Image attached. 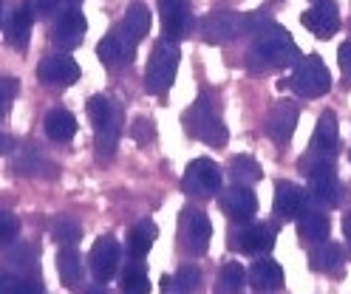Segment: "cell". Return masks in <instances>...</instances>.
I'll return each instance as SVG.
<instances>
[{
	"label": "cell",
	"instance_id": "8d00e7d4",
	"mask_svg": "<svg viewBox=\"0 0 351 294\" xmlns=\"http://www.w3.org/2000/svg\"><path fill=\"white\" fill-rule=\"evenodd\" d=\"M17 94H20V82L14 77H3V79H0V99L12 102Z\"/></svg>",
	"mask_w": 351,
	"mask_h": 294
},
{
	"label": "cell",
	"instance_id": "2e32d148",
	"mask_svg": "<svg viewBox=\"0 0 351 294\" xmlns=\"http://www.w3.org/2000/svg\"><path fill=\"white\" fill-rule=\"evenodd\" d=\"M306 173H309V193L317 204H326V207L337 204V173L332 162H317Z\"/></svg>",
	"mask_w": 351,
	"mask_h": 294
},
{
	"label": "cell",
	"instance_id": "ab89813d",
	"mask_svg": "<svg viewBox=\"0 0 351 294\" xmlns=\"http://www.w3.org/2000/svg\"><path fill=\"white\" fill-rule=\"evenodd\" d=\"M340 68H343L346 77H351V40H346L340 45Z\"/></svg>",
	"mask_w": 351,
	"mask_h": 294
},
{
	"label": "cell",
	"instance_id": "74e56055",
	"mask_svg": "<svg viewBox=\"0 0 351 294\" xmlns=\"http://www.w3.org/2000/svg\"><path fill=\"white\" fill-rule=\"evenodd\" d=\"M134 139H136V142H150V139H153V125H150V119H136V122H134Z\"/></svg>",
	"mask_w": 351,
	"mask_h": 294
},
{
	"label": "cell",
	"instance_id": "60d3db41",
	"mask_svg": "<svg viewBox=\"0 0 351 294\" xmlns=\"http://www.w3.org/2000/svg\"><path fill=\"white\" fill-rule=\"evenodd\" d=\"M57 6H60V0H34V12H40L43 17L57 12Z\"/></svg>",
	"mask_w": 351,
	"mask_h": 294
},
{
	"label": "cell",
	"instance_id": "4dcf8cb0",
	"mask_svg": "<svg viewBox=\"0 0 351 294\" xmlns=\"http://www.w3.org/2000/svg\"><path fill=\"white\" fill-rule=\"evenodd\" d=\"M199 283H202V271L195 266H182L176 275L162 278V289H176V291H184V294L193 291Z\"/></svg>",
	"mask_w": 351,
	"mask_h": 294
},
{
	"label": "cell",
	"instance_id": "bcb514c9",
	"mask_svg": "<svg viewBox=\"0 0 351 294\" xmlns=\"http://www.w3.org/2000/svg\"><path fill=\"white\" fill-rule=\"evenodd\" d=\"M261 294H263V291H261Z\"/></svg>",
	"mask_w": 351,
	"mask_h": 294
},
{
	"label": "cell",
	"instance_id": "ba28073f",
	"mask_svg": "<svg viewBox=\"0 0 351 294\" xmlns=\"http://www.w3.org/2000/svg\"><path fill=\"white\" fill-rule=\"evenodd\" d=\"M230 246H235L244 255H267L275 246V226L272 223H247L235 230L230 238Z\"/></svg>",
	"mask_w": 351,
	"mask_h": 294
},
{
	"label": "cell",
	"instance_id": "603a6c76",
	"mask_svg": "<svg viewBox=\"0 0 351 294\" xmlns=\"http://www.w3.org/2000/svg\"><path fill=\"white\" fill-rule=\"evenodd\" d=\"M150 32V9L145 3H134L128 12H125V20H122V34L130 40V42H139L145 40Z\"/></svg>",
	"mask_w": 351,
	"mask_h": 294
},
{
	"label": "cell",
	"instance_id": "3957f363",
	"mask_svg": "<svg viewBox=\"0 0 351 294\" xmlns=\"http://www.w3.org/2000/svg\"><path fill=\"white\" fill-rule=\"evenodd\" d=\"M179 45L173 40H159L153 45L147 68H145V88L147 94H165L173 85L176 71H179Z\"/></svg>",
	"mask_w": 351,
	"mask_h": 294
},
{
	"label": "cell",
	"instance_id": "ee69618b",
	"mask_svg": "<svg viewBox=\"0 0 351 294\" xmlns=\"http://www.w3.org/2000/svg\"><path fill=\"white\" fill-rule=\"evenodd\" d=\"M9 105H12V102H3V99H0V117H6V113H9Z\"/></svg>",
	"mask_w": 351,
	"mask_h": 294
},
{
	"label": "cell",
	"instance_id": "e0dca14e",
	"mask_svg": "<svg viewBox=\"0 0 351 294\" xmlns=\"http://www.w3.org/2000/svg\"><path fill=\"white\" fill-rule=\"evenodd\" d=\"M295 125H298V105L295 102H278L267 117V133L278 145H287L292 139Z\"/></svg>",
	"mask_w": 351,
	"mask_h": 294
},
{
	"label": "cell",
	"instance_id": "f546056e",
	"mask_svg": "<svg viewBox=\"0 0 351 294\" xmlns=\"http://www.w3.org/2000/svg\"><path fill=\"white\" fill-rule=\"evenodd\" d=\"M117 139H119V110L114 108L111 119H108L105 125L97 127V147H99V156H111L117 150Z\"/></svg>",
	"mask_w": 351,
	"mask_h": 294
},
{
	"label": "cell",
	"instance_id": "4fadbf2b",
	"mask_svg": "<svg viewBox=\"0 0 351 294\" xmlns=\"http://www.w3.org/2000/svg\"><path fill=\"white\" fill-rule=\"evenodd\" d=\"M309 207V193L303 187L292 184V181H280L275 187V215L280 221H295L300 212Z\"/></svg>",
	"mask_w": 351,
	"mask_h": 294
},
{
	"label": "cell",
	"instance_id": "44dd1931",
	"mask_svg": "<svg viewBox=\"0 0 351 294\" xmlns=\"http://www.w3.org/2000/svg\"><path fill=\"white\" fill-rule=\"evenodd\" d=\"M298 235L309 243H320L328 238V215L315 210V207H306L298 218Z\"/></svg>",
	"mask_w": 351,
	"mask_h": 294
},
{
	"label": "cell",
	"instance_id": "ffe728a7",
	"mask_svg": "<svg viewBox=\"0 0 351 294\" xmlns=\"http://www.w3.org/2000/svg\"><path fill=\"white\" fill-rule=\"evenodd\" d=\"M130 54H134V42H130L125 34H108L99 40L97 45V57L108 65V68H119L130 60Z\"/></svg>",
	"mask_w": 351,
	"mask_h": 294
},
{
	"label": "cell",
	"instance_id": "484cf974",
	"mask_svg": "<svg viewBox=\"0 0 351 294\" xmlns=\"http://www.w3.org/2000/svg\"><path fill=\"white\" fill-rule=\"evenodd\" d=\"M309 266L315 271H337L343 266V249L332 241H320L309 255Z\"/></svg>",
	"mask_w": 351,
	"mask_h": 294
},
{
	"label": "cell",
	"instance_id": "d6a6232c",
	"mask_svg": "<svg viewBox=\"0 0 351 294\" xmlns=\"http://www.w3.org/2000/svg\"><path fill=\"white\" fill-rule=\"evenodd\" d=\"M51 238L57 241V243H62V246H74L80 238H82V230H80V223L77 221H69V218H57L54 223H51Z\"/></svg>",
	"mask_w": 351,
	"mask_h": 294
},
{
	"label": "cell",
	"instance_id": "f1b7e54d",
	"mask_svg": "<svg viewBox=\"0 0 351 294\" xmlns=\"http://www.w3.org/2000/svg\"><path fill=\"white\" fill-rule=\"evenodd\" d=\"M244 283H247L244 266H241V263H227V266H221V271H218L215 291L218 294H241Z\"/></svg>",
	"mask_w": 351,
	"mask_h": 294
},
{
	"label": "cell",
	"instance_id": "ac0fdd59",
	"mask_svg": "<svg viewBox=\"0 0 351 294\" xmlns=\"http://www.w3.org/2000/svg\"><path fill=\"white\" fill-rule=\"evenodd\" d=\"M82 37H85V17L77 9L62 12L54 23V42L60 45V49L71 51L82 42Z\"/></svg>",
	"mask_w": 351,
	"mask_h": 294
},
{
	"label": "cell",
	"instance_id": "5b68a950",
	"mask_svg": "<svg viewBox=\"0 0 351 294\" xmlns=\"http://www.w3.org/2000/svg\"><path fill=\"white\" fill-rule=\"evenodd\" d=\"M179 235H182V246L187 249L190 255H204L207 249H210V238H213L210 218L202 210H195V207L182 210Z\"/></svg>",
	"mask_w": 351,
	"mask_h": 294
},
{
	"label": "cell",
	"instance_id": "d590c367",
	"mask_svg": "<svg viewBox=\"0 0 351 294\" xmlns=\"http://www.w3.org/2000/svg\"><path fill=\"white\" fill-rule=\"evenodd\" d=\"M14 167H17V173H34V170L43 167V162H40V158H37L32 150H23V153H17Z\"/></svg>",
	"mask_w": 351,
	"mask_h": 294
},
{
	"label": "cell",
	"instance_id": "e575fe53",
	"mask_svg": "<svg viewBox=\"0 0 351 294\" xmlns=\"http://www.w3.org/2000/svg\"><path fill=\"white\" fill-rule=\"evenodd\" d=\"M20 232V221L12 212H0V246H9Z\"/></svg>",
	"mask_w": 351,
	"mask_h": 294
},
{
	"label": "cell",
	"instance_id": "d4e9b609",
	"mask_svg": "<svg viewBox=\"0 0 351 294\" xmlns=\"http://www.w3.org/2000/svg\"><path fill=\"white\" fill-rule=\"evenodd\" d=\"M156 235H159L156 223L153 221H139L136 226H130L128 230V252L134 258H145L150 252L153 241H156Z\"/></svg>",
	"mask_w": 351,
	"mask_h": 294
},
{
	"label": "cell",
	"instance_id": "7a4b0ae2",
	"mask_svg": "<svg viewBox=\"0 0 351 294\" xmlns=\"http://www.w3.org/2000/svg\"><path fill=\"white\" fill-rule=\"evenodd\" d=\"M184 130L193 136V139H199L210 147H224L230 133H227V125L221 122V117L213 110L210 99L202 97L190 105V110L184 113Z\"/></svg>",
	"mask_w": 351,
	"mask_h": 294
},
{
	"label": "cell",
	"instance_id": "8992f818",
	"mask_svg": "<svg viewBox=\"0 0 351 294\" xmlns=\"http://www.w3.org/2000/svg\"><path fill=\"white\" fill-rule=\"evenodd\" d=\"M182 187L190 195H213L221 190V170L213 158H193L184 170Z\"/></svg>",
	"mask_w": 351,
	"mask_h": 294
},
{
	"label": "cell",
	"instance_id": "277c9868",
	"mask_svg": "<svg viewBox=\"0 0 351 294\" xmlns=\"http://www.w3.org/2000/svg\"><path fill=\"white\" fill-rule=\"evenodd\" d=\"M298 97L303 99H315V97H323L328 88H332V77H328V68L320 57L309 54V57H300L295 62V71L287 82Z\"/></svg>",
	"mask_w": 351,
	"mask_h": 294
},
{
	"label": "cell",
	"instance_id": "8fae6325",
	"mask_svg": "<svg viewBox=\"0 0 351 294\" xmlns=\"http://www.w3.org/2000/svg\"><path fill=\"white\" fill-rule=\"evenodd\" d=\"M119 258H122L119 243H117L111 235H102V238L94 243V249H91V271H94V278H97L99 283H108V280L117 275Z\"/></svg>",
	"mask_w": 351,
	"mask_h": 294
},
{
	"label": "cell",
	"instance_id": "f35d334b",
	"mask_svg": "<svg viewBox=\"0 0 351 294\" xmlns=\"http://www.w3.org/2000/svg\"><path fill=\"white\" fill-rule=\"evenodd\" d=\"M6 294H40V289L29 280H9V289Z\"/></svg>",
	"mask_w": 351,
	"mask_h": 294
},
{
	"label": "cell",
	"instance_id": "f6af8a7d",
	"mask_svg": "<svg viewBox=\"0 0 351 294\" xmlns=\"http://www.w3.org/2000/svg\"><path fill=\"white\" fill-rule=\"evenodd\" d=\"M85 294H105V289H99V286H97V289H88Z\"/></svg>",
	"mask_w": 351,
	"mask_h": 294
},
{
	"label": "cell",
	"instance_id": "52a82bcc",
	"mask_svg": "<svg viewBox=\"0 0 351 294\" xmlns=\"http://www.w3.org/2000/svg\"><path fill=\"white\" fill-rule=\"evenodd\" d=\"M244 29H247V17L238 12H227V9L213 12L202 20V37L213 45L235 40L238 34H244Z\"/></svg>",
	"mask_w": 351,
	"mask_h": 294
},
{
	"label": "cell",
	"instance_id": "4316f807",
	"mask_svg": "<svg viewBox=\"0 0 351 294\" xmlns=\"http://www.w3.org/2000/svg\"><path fill=\"white\" fill-rule=\"evenodd\" d=\"M57 271H60V280L65 286H77L82 280V260H80L74 246H62L60 249V255H57Z\"/></svg>",
	"mask_w": 351,
	"mask_h": 294
},
{
	"label": "cell",
	"instance_id": "1f68e13d",
	"mask_svg": "<svg viewBox=\"0 0 351 294\" xmlns=\"http://www.w3.org/2000/svg\"><path fill=\"white\" fill-rule=\"evenodd\" d=\"M122 291L125 294H150V280L142 263H130L122 271Z\"/></svg>",
	"mask_w": 351,
	"mask_h": 294
},
{
	"label": "cell",
	"instance_id": "6da1fadb",
	"mask_svg": "<svg viewBox=\"0 0 351 294\" xmlns=\"http://www.w3.org/2000/svg\"><path fill=\"white\" fill-rule=\"evenodd\" d=\"M255 45H252V57L267 65V68H287V65H295L300 60V51L295 40L289 37V32L283 26H263L261 32H255Z\"/></svg>",
	"mask_w": 351,
	"mask_h": 294
},
{
	"label": "cell",
	"instance_id": "9c48e42d",
	"mask_svg": "<svg viewBox=\"0 0 351 294\" xmlns=\"http://www.w3.org/2000/svg\"><path fill=\"white\" fill-rule=\"evenodd\" d=\"M218 207H221L232 221L247 223L258 212V198L247 184H232V187H227L221 195H218Z\"/></svg>",
	"mask_w": 351,
	"mask_h": 294
},
{
	"label": "cell",
	"instance_id": "83f0119b",
	"mask_svg": "<svg viewBox=\"0 0 351 294\" xmlns=\"http://www.w3.org/2000/svg\"><path fill=\"white\" fill-rule=\"evenodd\" d=\"M261 164L255 162V158L250 156H232L230 158V178L235 181V184H255V181H261Z\"/></svg>",
	"mask_w": 351,
	"mask_h": 294
},
{
	"label": "cell",
	"instance_id": "30bf717a",
	"mask_svg": "<svg viewBox=\"0 0 351 294\" xmlns=\"http://www.w3.org/2000/svg\"><path fill=\"white\" fill-rule=\"evenodd\" d=\"M300 23H303V26L309 29L315 37L328 40L332 34L340 32V12H337V6L332 3V0H317L312 9H306V12L300 14Z\"/></svg>",
	"mask_w": 351,
	"mask_h": 294
},
{
	"label": "cell",
	"instance_id": "d6986e66",
	"mask_svg": "<svg viewBox=\"0 0 351 294\" xmlns=\"http://www.w3.org/2000/svg\"><path fill=\"white\" fill-rule=\"evenodd\" d=\"M250 286L255 291H263V294H269V291H278L283 289V269L269 260V258H261L250 266Z\"/></svg>",
	"mask_w": 351,
	"mask_h": 294
},
{
	"label": "cell",
	"instance_id": "836d02e7",
	"mask_svg": "<svg viewBox=\"0 0 351 294\" xmlns=\"http://www.w3.org/2000/svg\"><path fill=\"white\" fill-rule=\"evenodd\" d=\"M85 110H88V119L94 122V127H99V125H105L108 119H111V113H114V105L108 102V99H105L102 94H94L91 99H88Z\"/></svg>",
	"mask_w": 351,
	"mask_h": 294
},
{
	"label": "cell",
	"instance_id": "b9f144b4",
	"mask_svg": "<svg viewBox=\"0 0 351 294\" xmlns=\"http://www.w3.org/2000/svg\"><path fill=\"white\" fill-rule=\"evenodd\" d=\"M343 235H346V241L351 243V215L343 218Z\"/></svg>",
	"mask_w": 351,
	"mask_h": 294
},
{
	"label": "cell",
	"instance_id": "7402d4cb",
	"mask_svg": "<svg viewBox=\"0 0 351 294\" xmlns=\"http://www.w3.org/2000/svg\"><path fill=\"white\" fill-rule=\"evenodd\" d=\"M43 127H46V136L54 142H69L74 139V133H77V119H74V113L69 110H62V108H54L46 113V119H43Z\"/></svg>",
	"mask_w": 351,
	"mask_h": 294
},
{
	"label": "cell",
	"instance_id": "7c38bea8",
	"mask_svg": "<svg viewBox=\"0 0 351 294\" xmlns=\"http://www.w3.org/2000/svg\"><path fill=\"white\" fill-rule=\"evenodd\" d=\"M159 12H162V29L167 40H182L187 37L193 26V14L187 0H159Z\"/></svg>",
	"mask_w": 351,
	"mask_h": 294
},
{
	"label": "cell",
	"instance_id": "7bdbcfd3",
	"mask_svg": "<svg viewBox=\"0 0 351 294\" xmlns=\"http://www.w3.org/2000/svg\"><path fill=\"white\" fill-rule=\"evenodd\" d=\"M9 145H12V142H9V136L0 133V153H6V150H9Z\"/></svg>",
	"mask_w": 351,
	"mask_h": 294
},
{
	"label": "cell",
	"instance_id": "9a60e30c",
	"mask_svg": "<svg viewBox=\"0 0 351 294\" xmlns=\"http://www.w3.org/2000/svg\"><path fill=\"white\" fill-rule=\"evenodd\" d=\"M312 156L317 162H332L337 153V117L332 110H323V117L317 119V127L312 133Z\"/></svg>",
	"mask_w": 351,
	"mask_h": 294
},
{
	"label": "cell",
	"instance_id": "cb8c5ba5",
	"mask_svg": "<svg viewBox=\"0 0 351 294\" xmlns=\"http://www.w3.org/2000/svg\"><path fill=\"white\" fill-rule=\"evenodd\" d=\"M32 23H34V6H17L12 20H9V42L14 45V49H26V42H29V34H32Z\"/></svg>",
	"mask_w": 351,
	"mask_h": 294
},
{
	"label": "cell",
	"instance_id": "5bb4252c",
	"mask_svg": "<svg viewBox=\"0 0 351 294\" xmlns=\"http://www.w3.org/2000/svg\"><path fill=\"white\" fill-rule=\"evenodd\" d=\"M37 77L46 85H74L80 79V65L74 57H65V54L46 57L37 65Z\"/></svg>",
	"mask_w": 351,
	"mask_h": 294
}]
</instances>
